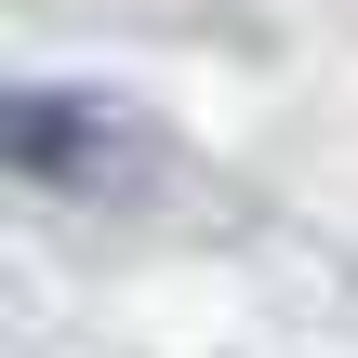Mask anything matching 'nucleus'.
Listing matches in <instances>:
<instances>
[{
    "label": "nucleus",
    "instance_id": "f257e3e1",
    "mask_svg": "<svg viewBox=\"0 0 358 358\" xmlns=\"http://www.w3.org/2000/svg\"><path fill=\"white\" fill-rule=\"evenodd\" d=\"M0 159H13L27 186L106 199V186H133L159 146H146V120H133L120 93H53V80H27V93L0 106Z\"/></svg>",
    "mask_w": 358,
    "mask_h": 358
}]
</instances>
